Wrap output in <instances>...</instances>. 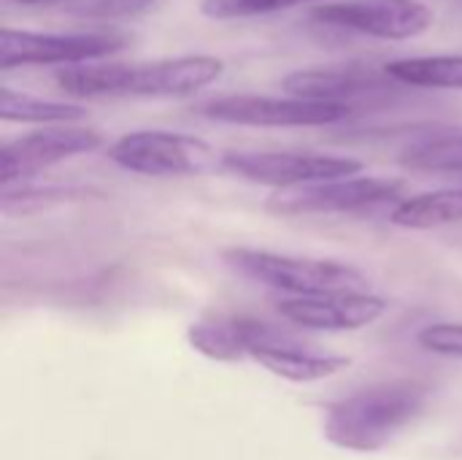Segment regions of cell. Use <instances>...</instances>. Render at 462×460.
Masks as SVG:
<instances>
[{"label":"cell","instance_id":"cell-12","mask_svg":"<svg viewBox=\"0 0 462 460\" xmlns=\"http://www.w3.org/2000/svg\"><path fill=\"white\" fill-rule=\"evenodd\" d=\"M103 146V133L95 127H46L27 133L22 138H14L3 144L0 149V182L3 187L19 184L24 179H32L35 174L65 163L70 157L95 152Z\"/></svg>","mask_w":462,"mask_h":460},{"label":"cell","instance_id":"cell-13","mask_svg":"<svg viewBox=\"0 0 462 460\" xmlns=\"http://www.w3.org/2000/svg\"><path fill=\"white\" fill-rule=\"evenodd\" d=\"M384 312H387V301L368 290L292 296L279 301V314L292 325L309 331H330V333L374 325Z\"/></svg>","mask_w":462,"mask_h":460},{"label":"cell","instance_id":"cell-22","mask_svg":"<svg viewBox=\"0 0 462 460\" xmlns=\"http://www.w3.org/2000/svg\"><path fill=\"white\" fill-rule=\"evenodd\" d=\"M422 350L462 361V323H433L417 333Z\"/></svg>","mask_w":462,"mask_h":460},{"label":"cell","instance_id":"cell-2","mask_svg":"<svg viewBox=\"0 0 462 460\" xmlns=\"http://www.w3.org/2000/svg\"><path fill=\"white\" fill-rule=\"evenodd\" d=\"M430 401L422 382H384L357 390L328 407L325 439L349 453H379L403 434Z\"/></svg>","mask_w":462,"mask_h":460},{"label":"cell","instance_id":"cell-21","mask_svg":"<svg viewBox=\"0 0 462 460\" xmlns=\"http://www.w3.org/2000/svg\"><path fill=\"white\" fill-rule=\"evenodd\" d=\"M157 0H57V5L79 19H95V22H114L127 19L149 11Z\"/></svg>","mask_w":462,"mask_h":460},{"label":"cell","instance_id":"cell-18","mask_svg":"<svg viewBox=\"0 0 462 460\" xmlns=\"http://www.w3.org/2000/svg\"><path fill=\"white\" fill-rule=\"evenodd\" d=\"M189 344L211 358V361H222V363H236L241 358H246V347H244V336H241V325L238 317H214V320H200L187 331Z\"/></svg>","mask_w":462,"mask_h":460},{"label":"cell","instance_id":"cell-1","mask_svg":"<svg viewBox=\"0 0 462 460\" xmlns=\"http://www.w3.org/2000/svg\"><path fill=\"white\" fill-rule=\"evenodd\" d=\"M225 62L211 54L162 57L149 62L70 65L54 73L70 98H187L214 84Z\"/></svg>","mask_w":462,"mask_h":460},{"label":"cell","instance_id":"cell-19","mask_svg":"<svg viewBox=\"0 0 462 460\" xmlns=\"http://www.w3.org/2000/svg\"><path fill=\"white\" fill-rule=\"evenodd\" d=\"M401 163L425 174H462V133L436 136L411 146Z\"/></svg>","mask_w":462,"mask_h":460},{"label":"cell","instance_id":"cell-10","mask_svg":"<svg viewBox=\"0 0 462 460\" xmlns=\"http://www.w3.org/2000/svg\"><path fill=\"white\" fill-rule=\"evenodd\" d=\"M222 168L252 184L290 190L355 176L363 171V160L317 152H225Z\"/></svg>","mask_w":462,"mask_h":460},{"label":"cell","instance_id":"cell-17","mask_svg":"<svg viewBox=\"0 0 462 460\" xmlns=\"http://www.w3.org/2000/svg\"><path fill=\"white\" fill-rule=\"evenodd\" d=\"M387 70L406 87L462 89V54H430L387 62Z\"/></svg>","mask_w":462,"mask_h":460},{"label":"cell","instance_id":"cell-4","mask_svg":"<svg viewBox=\"0 0 462 460\" xmlns=\"http://www.w3.org/2000/svg\"><path fill=\"white\" fill-rule=\"evenodd\" d=\"M192 114L208 122L241 127H325L352 119L357 108L298 95H219L192 106Z\"/></svg>","mask_w":462,"mask_h":460},{"label":"cell","instance_id":"cell-3","mask_svg":"<svg viewBox=\"0 0 462 460\" xmlns=\"http://www.w3.org/2000/svg\"><path fill=\"white\" fill-rule=\"evenodd\" d=\"M222 260L238 277L287 296H328V293L368 290V277L360 268L341 260L303 258V255L252 249V247H230L222 252Z\"/></svg>","mask_w":462,"mask_h":460},{"label":"cell","instance_id":"cell-16","mask_svg":"<svg viewBox=\"0 0 462 460\" xmlns=\"http://www.w3.org/2000/svg\"><path fill=\"white\" fill-rule=\"evenodd\" d=\"M0 117L5 122H32V125H70L87 117L79 103L46 100L11 87H0Z\"/></svg>","mask_w":462,"mask_h":460},{"label":"cell","instance_id":"cell-23","mask_svg":"<svg viewBox=\"0 0 462 460\" xmlns=\"http://www.w3.org/2000/svg\"><path fill=\"white\" fill-rule=\"evenodd\" d=\"M16 3H24V5H35V3H57V0H16Z\"/></svg>","mask_w":462,"mask_h":460},{"label":"cell","instance_id":"cell-6","mask_svg":"<svg viewBox=\"0 0 462 460\" xmlns=\"http://www.w3.org/2000/svg\"><path fill=\"white\" fill-rule=\"evenodd\" d=\"M287 95L325 100V103H344L352 108L379 106L395 100L406 84H401L387 65L374 62H341V65H317L300 68L284 76L282 81Z\"/></svg>","mask_w":462,"mask_h":460},{"label":"cell","instance_id":"cell-11","mask_svg":"<svg viewBox=\"0 0 462 460\" xmlns=\"http://www.w3.org/2000/svg\"><path fill=\"white\" fill-rule=\"evenodd\" d=\"M246 358L257 361L263 369L271 374L290 380V382H317L325 377H333L344 371L352 361L344 355L322 352L314 347L300 344L298 339L276 331L268 323L252 320V317H238Z\"/></svg>","mask_w":462,"mask_h":460},{"label":"cell","instance_id":"cell-15","mask_svg":"<svg viewBox=\"0 0 462 460\" xmlns=\"http://www.w3.org/2000/svg\"><path fill=\"white\" fill-rule=\"evenodd\" d=\"M100 201L106 198L100 190L95 187H84V184H24L19 182V187H3V214L5 217H27V214H38V211H49V209H60V206H73V203H84V201Z\"/></svg>","mask_w":462,"mask_h":460},{"label":"cell","instance_id":"cell-8","mask_svg":"<svg viewBox=\"0 0 462 460\" xmlns=\"http://www.w3.org/2000/svg\"><path fill=\"white\" fill-rule=\"evenodd\" d=\"M127 46V35L116 30H81V33H32L3 27L0 33V68L30 65H81L108 57Z\"/></svg>","mask_w":462,"mask_h":460},{"label":"cell","instance_id":"cell-5","mask_svg":"<svg viewBox=\"0 0 462 460\" xmlns=\"http://www.w3.org/2000/svg\"><path fill=\"white\" fill-rule=\"evenodd\" d=\"M106 157L141 176H198L222 165V155L203 138L168 130H133L108 144Z\"/></svg>","mask_w":462,"mask_h":460},{"label":"cell","instance_id":"cell-14","mask_svg":"<svg viewBox=\"0 0 462 460\" xmlns=\"http://www.w3.org/2000/svg\"><path fill=\"white\" fill-rule=\"evenodd\" d=\"M390 222L406 230H433L462 222V187L401 198L390 211Z\"/></svg>","mask_w":462,"mask_h":460},{"label":"cell","instance_id":"cell-9","mask_svg":"<svg viewBox=\"0 0 462 460\" xmlns=\"http://www.w3.org/2000/svg\"><path fill=\"white\" fill-rule=\"evenodd\" d=\"M309 19L382 41H411L430 30L433 11L422 0H325L309 11Z\"/></svg>","mask_w":462,"mask_h":460},{"label":"cell","instance_id":"cell-7","mask_svg":"<svg viewBox=\"0 0 462 460\" xmlns=\"http://www.w3.org/2000/svg\"><path fill=\"white\" fill-rule=\"evenodd\" d=\"M406 182L393 176H344L303 187L279 190L265 201V209L282 217L303 214H357L374 206L403 198Z\"/></svg>","mask_w":462,"mask_h":460},{"label":"cell","instance_id":"cell-20","mask_svg":"<svg viewBox=\"0 0 462 460\" xmlns=\"http://www.w3.org/2000/svg\"><path fill=\"white\" fill-rule=\"evenodd\" d=\"M306 3H325V0H203L200 11L211 19H249V16H265L290 11Z\"/></svg>","mask_w":462,"mask_h":460}]
</instances>
